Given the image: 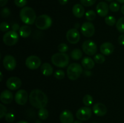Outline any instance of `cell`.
<instances>
[{"label":"cell","instance_id":"f546056e","mask_svg":"<svg viewBox=\"0 0 124 123\" xmlns=\"http://www.w3.org/2000/svg\"><path fill=\"white\" fill-rule=\"evenodd\" d=\"M94 60L96 63L98 64H102L105 61V57L104 55L101 54H97L94 55Z\"/></svg>","mask_w":124,"mask_h":123},{"label":"cell","instance_id":"4316f807","mask_svg":"<svg viewBox=\"0 0 124 123\" xmlns=\"http://www.w3.org/2000/svg\"><path fill=\"white\" fill-rule=\"evenodd\" d=\"M116 28L120 33H124V17L119 18L116 22Z\"/></svg>","mask_w":124,"mask_h":123},{"label":"cell","instance_id":"f6af8a7d","mask_svg":"<svg viewBox=\"0 0 124 123\" xmlns=\"http://www.w3.org/2000/svg\"><path fill=\"white\" fill-rule=\"evenodd\" d=\"M121 10V12H122V14H124V5H123V6H122Z\"/></svg>","mask_w":124,"mask_h":123},{"label":"cell","instance_id":"ab89813d","mask_svg":"<svg viewBox=\"0 0 124 123\" xmlns=\"http://www.w3.org/2000/svg\"><path fill=\"white\" fill-rule=\"evenodd\" d=\"M118 42L121 45H124V34H122L119 36Z\"/></svg>","mask_w":124,"mask_h":123},{"label":"cell","instance_id":"4dcf8cb0","mask_svg":"<svg viewBox=\"0 0 124 123\" xmlns=\"http://www.w3.org/2000/svg\"><path fill=\"white\" fill-rule=\"evenodd\" d=\"M110 10L113 12H117L120 9V5L118 3L115 2H113L109 5Z\"/></svg>","mask_w":124,"mask_h":123},{"label":"cell","instance_id":"60d3db41","mask_svg":"<svg viewBox=\"0 0 124 123\" xmlns=\"http://www.w3.org/2000/svg\"><path fill=\"white\" fill-rule=\"evenodd\" d=\"M12 29L13 31H17L18 30H19L20 27H19V24H13V25H12Z\"/></svg>","mask_w":124,"mask_h":123},{"label":"cell","instance_id":"ee69618b","mask_svg":"<svg viewBox=\"0 0 124 123\" xmlns=\"http://www.w3.org/2000/svg\"><path fill=\"white\" fill-rule=\"evenodd\" d=\"M2 78H3V75H2V72H0V82H2Z\"/></svg>","mask_w":124,"mask_h":123},{"label":"cell","instance_id":"5b68a950","mask_svg":"<svg viewBox=\"0 0 124 123\" xmlns=\"http://www.w3.org/2000/svg\"><path fill=\"white\" fill-rule=\"evenodd\" d=\"M53 20L47 14H42L36 18L35 21V25L38 29L41 30H47L52 25Z\"/></svg>","mask_w":124,"mask_h":123},{"label":"cell","instance_id":"30bf717a","mask_svg":"<svg viewBox=\"0 0 124 123\" xmlns=\"http://www.w3.org/2000/svg\"><path fill=\"white\" fill-rule=\"evenodd\" d=\"M81 31L82 34L87 37H90L94 34L95 28L94 25L90 22H85L81 25Z\"/></svg>","mask_w":124,"mask_h":123},{"label":"cell","instance_id":"7dc6e473","mask_svg":"<svg viewBox=\"0 0 124 123\" xmlns=\"http://www.w3.org/2000/svg\"><path fill=\"white\" fill-rule=\"evenodd\" d=\"M116 1L119 2V3L124 4V0H116Z\"/></svg>","mask_w":124,"mask_h":123},{"label":"cell","instance_id":"bcb514c9","mask_svg":"<svg viewBox=\"0 0 124 123\" xmlns=\"http://www.w3.org/2000/svg\"><path fill=\"white\" fill-rule=\"evenodd\" d=\"M16 123H29L27 121H20L19 122H17Z\"/></svg>","mask_w":124,"mask_h":123},{"label":"cell","instance_id":"7402d4cb","mask_svg":"<svg viewBox=\"0 0 124 123\" xmlns=\"http://www.w3.org/2000/svg\"><path fill=\"white\" fill-rule=\"evenodd\" d=\"M82 66L86 69H92L94 66V62L89 57H85L81 62Z\"/></svg>","mask_w":124,"mask_h":123},{"label":"cell","instance_id":"277c9868","mask_svg":"<svg viewBox=\"0 0 124 123\" xmlns=\"http://www.w3.org/2000/svg\"><path fill=\"white\" fill-rule=\"evenodd\" d=\"M82 72V66L77 63H72L69 65L67 69L68 78L73 81L76 80L81 75Z\"/></svg>","mask_w":124,"mask_h":123},{"label":"cell","instance_id":"7bdbcfd3","mask_svg":"<svg viewBox=\"0 0 124 123\" xmlns=\"http://www.w3.org/2000/svg\"><path fill=\"white\" fill-rule=\"evenodd\" d=\"M69 0H58V2L61 5H65L67 4Z\"/></svg>","mask_w":124,"mask_h":123},{"label":"cell","instance_id":"8d00e7d4","mask_svg":"<svg viewBox=\"0 0 124 123\" xmlns=\"http://www.w3.org/2000/svg\"><path fill=\"white\" fill-rule=\"evenodd\" d=\"M7 110L6 106H4L2 104H0V118L1 119H2L3 117L6 116V115L7 113Z\"/></svg>","mask_w":124,"mask_h":123},{"label":"cell","instance_id":"3957f363","mask_svg":"<svg viewBox=\"0 0 124 123\" xmlns=\"http://www.w3.org/2000/svg\"><path fill=\"white\" fill-rule=\"evenodd\" d=\"M69 57L64 53H58L53 54L51 58L52 63L55 66L65 68L69 63Z\"/></svg>","mask_w":124,"mask_h":123},{"label":"cell","instance_id":"d590c367","mask_svg":"<svg viewBox=\"0 0 124 123\" xmlns=\"http://www.w3.org/2000/svg\"><path fill=\"white\" fill-rule=\"evenodd\" d=\"M15 119V115L13 113H11V112L7 113L5 116V119L8 123H12V122L14 121Z\"/></svg>","mask_w":124,"mask_h":123},{"label":"cell","instance_id":"e575fe53","mask_svg":"<svg viewBox=\"0 0 124 123\" xmlns=\"http://www.w3.org/2000/svg\"><path fill=\"white\" fill-rule=\"evenodd\" d=\"M10 15V10L7 7L3 8L1 11V16L2 18H7Z\"/></svg>","mask_w":124,"mask_h":123},{"label":"cell","instance_id":"ac0fdd59","mask_svg":"<svg viewBox=\"0 0 124 123\" xmlns=\"http://www.w3.org/2000/svg\"><path fill=\"white\" fill-rule=\"evenodd\" d=\"M100 51L103 55H108L115 51V47L111 42H104L101 45Z\"/></svg>","mask_w":124,"mask_h":123},{"label":"cell","instance_id":"f35d334b","mask_svg":"<svg viewBox=\"0 0 124 123\" xmlns=\"http://www.w3.org/2000/svg\"><path fill=\"white\" fill-rule=\"evenodd\" d=\"M10 25H8V24L6 22H2L0 24V30H1L3 32L7 31V30L9 29Z\"/></svg>","mask_w":124,"mask_h":123},{"label":"cell","instance_id":"cb8c5ba5","mask_svg":"<svg viewBox=\"0 0 124 123\" xmlns=\"http://www.w3.org/2000/svg\"><path fill=\"white\" fill-rule=\"evenodd\" d=\"M83 55L82 51L79 49H75L71 51V57L75 60H78L81 59Z\"/></svg>","mask_w":124,"mask_h":123},{"label":"cell","instance_id":"6da1fadb","mask_svg":"<svg viewBox=\"0 0 124 123\" xmlns=\"http://www.w3.org/2000/svg\"><path fill=\"white\" fill-rule=\"evenodd\" d=\"M29 102L33 107L39 109L46 107L48 103V97L41 90L34 89L29 95Z\"/></svg>","mask_w":124,"mask_h":123},{"label":"cell","instance_id":"484cf974","mask_svg":"<svg viewBox=\"0 0 124 123\" xmlns=\"http://www.w3.org/2000/svg\"><path fill=\"white\" fill-rule=\"evenodd\" d=\"M82 102L86 106H90L93 104V98L92 95H89V94H87V95H84V96L83 97Z\"/></svg>","mask_w":124,"mask_h":123},{"label":"cell","instance_id":"2e32d148","mask_svg":"<svg viewBox=\"0 0 124 123\" xmlns=\"http://www.w3.org/2000/svg\"><path fill=\"white\" fill-rule=\"evenodd\" d=\"M96 12L99 16L101 17H105L108 14L109 12V6L105 2L102 1L99 2L96 6Z\"/></svg>","mask_w":124,"mask_h":123},{"label":"cell","instance_id":"7c38bea8","mask_svg":"<svg viewBox=\"0 0 124 123\" xmlns=\"http://www.w3.org/2000/svg\"><path fill=\"white\" fill-rule=\"evenodd\" d=\"M28 99H29V95L27 92L24 89H20L18 90L15 95V102L21 106H23L27 102Z\"/></svg>","mask_w":124,"mask_h":123},{"label":"cell","instance_id":"5bb4252c","mask_svg":"<svg viewBox=\"0 0 124 123\" xmlns=\"http://www.w3.org/2000/svg\"><path fill=\"white\" fill-rule=\"evenodd\" d=\"M3 66L7 71H13L16 66V62L13 56L11 55H6L3 59Z\"/></svg>","mask_w":124,"mask_h":123},{"label":"cell","instance_id":"681fc988","mask_svg":"<svg viewBox=\"0 0 124 123\" xmlns=\"http://www.w3.org/2000/svg\"><path fill=\"white\" fill-rule=\"evenodd\" d=\"M105 1H113V0H105Z\"/></svg>","mask_w":124,"mask_h":123},{"label":"cell","instance_id":"ba28073f","mask_svg":"<svg viewBox=\"0 0 124 123\" xmlns=\"http://www.w3.org/2000/svg\"><path fill=\"white\" fill-rule=\"evenodd\" d=\"M92 110L88 106H85L79 109L76 113V116L80 121H87L91 118Z\"/></svg>","mask_w":124,"mask_h":123},{"label":"cell","instance_id":"f1b7e54d","mask_svg":"<svg viewBox=\"0 0 124 123\" xmlns=\"http://www.w3.org/2000/svg\"><path fill=\"white\" fill-rule=\"evenodd\" d=\"M96 17V13H95V12L92 10L88 11L85 13V18L86 19L90 21H92L95 19Z\"/></svg>","mask_w":124,"mask_h":123},{"label":"cell","instance_id":"b9f144b4","mask_svg":"<svg viewBox=\"0 0 124 123\" xmlns=\"http://www.w3.org/2000/svg\"><path fill=\"white\" fill-rule=\"evenodd\" d=\"M8 2V0H0V6L4 7Z\"/></svg>","mask_w":124,"mask_h":123},{"label":"cell","instance_id":"7a4b0ae2","mask_svg":"<svg viewBox=\"0 0 124 123\" xmlns=\"http://www.w3.org/2000/svg\"><path fill=\"white\" fill-rule=\"evenodd\" d=\"M19 16L22 22L27 25L33 24L37 18L35 10L30 7H23L20 11Z\"/></svg>","mask_w":124,"mask_h":123},{"label":"cell","instance_id":"d6986e66","mask_svg":"<svg viewBox=\"0 0 124 123\" xmlns=\"http://www.w3.org/2000/svg\"><path fill=\"white\" fill-rule=\"evenodd\" d=\"M0 100L3 104H8L11 103L13 100V95L9 90H4L1 92Z\"/></svg>","mask_w":124,"mask_h":123},{"label":"cell","instance_id":"83f0119b","mask_svg":"<svg viewBox=\"0 0 124 123\" xmlns=\"http://www.w3.org/2000/svg\"><path fill=\"white\" fill-rule=\"evenodd\" d=\"M105 22L107 25L109 26H113L116 24V20L115 18L112 16H108L105 17Z\"/></svg>","mask_w":124,"mask_h":123},{"label":"cell","instance_id":"74e56055","mask_svg":"<svg viewBox=\"0 0 124 123\" xmlns=\"http://www.w3.org/2000/svg\"><path fill=\"white\" fill-rule=\"evenodd\" d=\"M14 3L18 7H24L27 4V0H14Z\"/></svg>","mask_w":124,"mask_h":123},{"label":"cell","instance_id":"c3c4849f","mask_svg":"<svg viewBox=\"0 0 124 123\" xmlns=\"http://www.w3.org/2000/svg\"><path fill=\"white\" fill-rule=\"evenodd\" d=\"M73 123H82L81 122V121L76 120V121H74Z\"/></svg>","mask_w":124,"mask_h":123},{"label":"cell","instance_id":"9c48e42d","mask_svg":"<svg viewBox=\"0 0 124 123\" xmlns=\"http://www.w3.org/2000/svg\"><path fill=\"white\" fill-rule=\"evenodd\" d=\"M41 59L36 55H30L25 60V65L30 69H36L41 66Z\"/></svg>","mask_w":124,"mask_h":123},{"label":"cell","instance_id":"44dd1931","mask_svg":"<svg viewBox=\"0 0 124 123\" xmlns=\"http://www.w3.org/2000/svg\"><path fill=\"white\" fill-rule=\"evenodd\" d=\"M41 71L44 76L49 77L53 74V68L52 65L48 63H44L41 66Z\"/></svg>","mask_w":124,"mask_h":123},{"label":"cell","instance_id":"ffe728a7","mask_svg":"<svg viewBox=\"0 0 124 123\" xmlns=\"http://www.w3.org/2000/svg\"><path fill=\"white\" fill-rule=\"evenodd\" d=\"M72 12L73 15L78 18H81L84 15L85 8L82 4H76L73 7Z\"/></svg>","mask_w":124,"mask_h":123},{"label":"cell","instance_id":"52a82bcc","mask_svg":"<svg viewBox=\"0 0 124 123\" xmlns=\"http://www.w3.org/2000/svg\"><path fill=\"white\" fill-rule=\"evenodd\" d=\"M82 48L83 51L88 55H94L98 50L96 43L92 40L84 41L82 43Z\"/></svg>","mask_w":124,"mask_h":123},{"label":"cell","instance_id":"8992f818","mask_svg":"<svg viewBox=\"0 0 124 123\" xmlns=\"http://www.w3.org/2000/svg\"><path fill=\"white\" fill-rule=\"evenodd\" d=\"M3 42L6 45L13 46L15 45L19 41V34L16 31L10 30L7 31L4 34Z\"/></svg>","mask_w":124,"mask_h":123},{"label":"cell","instance_id":"836d02e7","mask_svg":"<svg viewBox=\"0 0 124 123\" xmlns=\"http://www.w3.org/2000/svg\"><path fill=\"white\" fill-rule=\"evenodd\" d=\"M58 49L60 53H64L69 50V47L66 43H62L59 44L58 47Z\"/></svg>","mask_w":124,"mask_h":123},{"label":"cell","instance_id":"1f68e13d","mask_svg":"<svg viewBox=\"0 0 124 123\" xmlns=\"http://www.w3.org/2000/svg\"><path fill=\"white\" fill-rule=\"evenodd\" d=\"M54 77L58 80H62L65 77V72L62 70H57L54 72Z\"/></svg>","mask_w":124,"mask_h":123},{"label":"cell","instance_id":"e0dca14e","mask_svg":"<svg viewBox=\"0 0 124 123\" xmlns=\"http://www.w3.org/2000/svg\"><path fill=\"white\" fill-rule=\"evenodd\" d=\"M59 119L61 123H73L74 122L73 115L69 110H64L61 113Z\"/></svg>","mask_w":124,"mask_h":123},{"label":"cell","instance_id":"4fadbf2b","mask_svg":"<svg viewBox=\"0 0 124 123\" xmlns=\"http://www.w3.org/2000/svg\"><path fill=\"white\" fill-rule=\"evenodd\" d=\"M21 80L17 77H10L6 82V86L10 90H17L21 86Z\"/></svg>","mask_w":124,"mask_h":123},{"label":"cell","instance_id":"9a60e30c","mask_svg":"<svg viewBox=\"0 0 124 123\" xmlns=\"http://www.w3.org/2000/svg\"><path fill=\"white\" fill-rule=\"evenodd\" d=\"M92 110L93 113L98 116H103L105 115L107 112V108L105 105L101 102L96 103L95 104L93 105Z\"/></svg>","mask_w":124,"mask_h":123},{"label":"cell","instance_id":"8fae6325","mask_svg":"<svg viewBox=\"0 0 124 123\" xmlns=\"http://www.w3.org/2000/svg\"><path fill=\"white\" fill-rule=\"evenodd\" d=\"M67 40L71 44H76L80 40V34L76 28H71L66 33Z\"/></svg>","mask_w":124,"mask_h":123},{"label":"cell","instance_id":"603a6c76","mask_svg":"<svg viewBox=\"0 0 124 123\" xmlns=\"http://www.w3.org/2000/svg\"><path fill=\"white\" fill-rule=\"evenodd\" d=\"M19 33L21 37H23V38H27L31 34V30L30 27L28 26V25H23L20 27Z\"/></svg>","mask_w":124,"mask_h":123},{"label":"cell","instance_id":"d6a6232c","mask_svg":"<svg viewBox=\"0 0 124 123\" xmlns=\"http://www.w3.org/2000/svg\"><path fill=\"white\" fill-rule=\"evenodd\" d=\"M97 0H80L81 4L85 7H90L96 3Z\"/></svg>","mask_w":124,"mask_h":123},{"label":"cell","instance_id":"d4e9b609","mask_svg":"<svg viewBox=\"0 0 124 123\" xmlns=\"http://www.w3.org/2000/svg\"><path fill=\"white\" fill-rule=\"evenodd\" d=\"M38 115V116L40 119H42V120H46L48 118L49 113H48V111L47 110V109L44 107V108L39 109Z\"/></svg>","mask_w":124,"mask_h":123}]
</instances>
